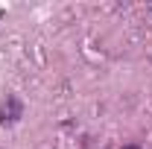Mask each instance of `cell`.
<instances>
[{
    "instance_id": "cell-1",
    "label": "cell",
    "mask_w": 152,
    "mask_h": 149,
    "mask_svg": "<svg viewBox=\"0 0 152 149\" xmlns=\"http://www.w3.org/2000/svg\"><path fill=\"white\" fill-rule=\"evenodd\" d=\"M123 149H137V146H123Z\"/></svg>"
}]
</instances>
